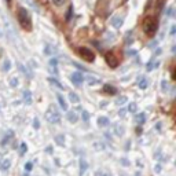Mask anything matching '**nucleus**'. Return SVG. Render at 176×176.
<instances>
[{"mask_svg":"<svg viewBox=\"0 0 176 176\" xmlns=\"http://www.w3.org/2000/svg\"><path fill=\"white\" fill-rule=\"evenodd\" d=\"M69 99H70V102H73V103H77L78 100H80L78 95L74 94V92H69Z\"/></svg>","mask_w":176,"mask_h":176,"instance_id":"21","label":"nucleus"},{"mask_svg":"<svg viewBox=\"0 0 176 176\" xmlns=\"http://www.w3.org/2000/svg\"><path fill=\"white\" fill-rule=\"evenodd\" d=\"M10 85H11V87H17V85H18V78L13 77L11 80H10Z\"/></svg>","mask_w":176,"mask_h":176,"instance_id":"31","label":"nucleus"},{"mask_svg":"<svg viewBox=\"0 0 176 176\" xmlns=\"http://www.w3.org/2000/svg\"><path fill=\"white\" fill-rule=\"evenodd\" d=\"M87 168H88L87 161H85L84 158H81V160H80V176L84 175V172L87 171Z\"/></svg>","mask_w":176,"mask_h":176,"instance_id":"13","label":"nucleus"},{"mask_svg":"<svg viewBox=\"0 0 176 176\" xmlns=\"http://www.w3.org/2000/svg\"><path fill=\"white\" fill-rule=\"evenodd\" d=\"M175 32H176V26H172V29H171V35L173 36V35H175Z\"/></svg>","mask_w":176,"mask_h":176,"instance_id":"42","label":"nucleus"},{"mask_svg":"<svg viewBox=\"0 0 176 176\" xmlns=\"http://www.w3.org/2000/svg\"><path fill=\"white\" fill-rule=\"evenodd\" d=\"M37 2H43V0H37Z\"/></svg>","mask_w":176,"mask_h":176,"instance_id":"47","label":"nucleus"},{"mask_svg":"<svg viewBox=\"0 0 176 176\" xmlns=\"http://www.w3.org/2000/svg\"><path fill=\"white\" fill-rule=\"evenodd\" d=\"M116 134L117 135H123L124 134V127H121V125H116Z\"/></svg>","mask_w":176,"mask_h":176,"instance_id":"28","label":"nucleus"},{"mask_svg":"<svg viewBox=\"0 0 176 176\" xmlns=\"http://www.w3.org/2000/svg\"><path fill=\"white\" fill-rule=\"evenodd\" d=\"M132 41H134V35H132V32H128L127 36H125V44L131 45Z\"/></svg>","mask_w":176,"mask_h":176,"instance_id":"18","label":"nucleus"},{"mask_svg":"<svg viewBox=\"0 0 176 176\" xmlns=\"http://www.w3.org/2000/svg\"><path fill=\"white\" fill-rule=\"evenodd\" d=\"M33 127H35L36 129H39V127H40V123H39L37 118H35V121H33Z\"/></svg>","mask_w":176,"mask_h":176,"instance_id":"37","label":"nucleus"},{"mask_svg":"<svg viewBox=\"0 0 176 176\" xmlns=\"http://www.w3.org/2000/svg\"><path fill=\"white\" fill-rule=\"evenodd\" d=\"M87 83L88 84H96V83H99V78H94V77H87Z\"/></svg>","mask_w":176,"mask_h":176,"instance_id":"27","label":"nucleus"},{"mask_svg":"<svg viewBox=\"0 0 176 176\" xmlns=\"http://www.w3.org/2000/svg\"><path fill=\"white\" fill-rule=\"evenodd\" d=\"M70 80L76 87H80V85L83 84V81H84V77H83V74L80 73V72H74V73L70 74Z\"/></svg>","mask_w":176,"mask_h":176,"instance_id":"6","label":"nucleus"},{"mask_svg":"<svg viewBox=\"0 0 176 176\" xmlns=\"http://www.w3.org/2000/svg\"><path fill=\"white\" fill-rule=\"evenodd\" d=\"M10 2H11V0H7V4H10Z\"/></svg>","mask_w":176,"mask_h":176,"instance_id":"46","label":"nucleus"},{"mask_svg":"<svg viewBox=\"0 0 176 176\" xmlns=\"http://www.w3.org/2000/svg\"><path fill=\"white\" fill-rule=\"evenodd\" d=\"M24 102L26 103V105H30L32 103V94L29 91H24Z\"/></svg>","mask_w":176,"mask_h":176,"instance_id":"16","label":"nucleus"},{"mask_svg":"<svg viewBox=\"0 0 176 176\" xmlns=\"http://www.w3.org/2000/svg\"><path fill=\"white\" fill-rule=\"evenodd\" d=\"M103 92L107 95H116L117 94V88H114L113 85H109V84H106L105 87H103Z\"/></svg>","mask_w":176,"mask_h":176,"instance_id":"8","label":"nucleus"},{"mask_svg":"<svg viewBox=\"0 0 176 176\" xmlns=\"http://www.w3.org/2000/svg\"><path fill=\"white\" fill-rule=\"evenodd\" d=\"M48 81L51 83L52 85H55V87L58 88V89H65V87H63L62 84H61V83H59L58 80H56V78H54V77H48Z\"/></svg>","mask_w":176,"mask_h":176,"instance_id":"15","label":"nucleus"},{"mask_svg":"<svg viewBox=\"0 0 176 176\" xmlns=\"http://www.w3.org/2000/svg\"><path fill=\"white\" fill-rule=\"evenodd\" d=\"M109 124H110V121H109V118L107 117H99L98 118V125L99 127H107Z\"/></svg>","mask_w":176,"mask_h":176,"instance_id":"14","label":"nucleus"},{"mask_svg":"<svg viewBox=\"0 0 176 176\" xmlns=\"http://www.w3.org/2000/svg\"><path fill=\"white\" fill-rule=\"evenodd\" d=\"M135 121H136V123H138L139 125L145 124V121H146V114H145V113H139V114H136V116H135Z\"/></svg>","mask_w":176,"mask_h":176,"instance_id":"12","label":"nucleus"},{"mask_svg":"<svg viewBox=\"0 0 176 176\" xmlns=\"http://www.w3.org/2000/svg\"><path fill=\"white\" fill-rule=\"evenodd\" d=\"M156 171H157V172L161 171V167H160V165H157V167H156Z\"/></svg>","mask_w":176,"mask_h":176,"instance_id":"44","label":"nucleus"},{"mask_svg":"<svg viewBox=\"0 0 176 176\" xmlns=\"http://www.w3.org/2000/svg\"><path fill=\"white\" fill-rule=\"evenodd\" d=\"M50 65H55V66H56V65H58V61H56L55 58H52L51 61H50Z\"/></svg>","mask_w":176,"mask_h":176,"instance_id":"40","label":"nucleus"},{"mask_svg":"<svg viewBox=\"0 0 176 176\" xmlns=\"http://www.w3.org/2000/svg\"><path fill=\"white\" fill-rule=\"evenodd\" d=\"M18 21H19V25L22 26V29L30 32L32 30V19L29 15V11L26 8H22L21 7L18 10Z\"/></svg>","mask_w":176,"mask_h":176,"instance_id":"2","label":"nucleus"},{"mask_svg":"<svg viewBox=\"0 0 176 176\" xmlns=\"http://www.w3.org/2000/svg\"><path fill=\"white\" fill-rule=\"evenodd\" d=\"M77 52H78V55H80L84 61H87V62H94V59H95L94 52H92L91 50H88L87 47H78Z\"/></svg>","mask_w":176,"mask_h":176,"instance_id":"4","label":"nucleus"},{"mask_svg":"<svg viewBox=\"0 0 176 176\" xmlns=\"http://www.w3.org/2000/svg\"><path fill=\"white\" fill-rule=\"evenodd\" d=\"M121 164H124V167H128L129 165V161L127 158H121Z\"/></svg>","mask_w":176,"mask_h":176,"instance_id":"39","label":"nucleus"},{"mask_svg":"<svg viewBox=\"0 0 176 176\" xmlns=\"http://www.w3.org/2000/svg\"><path fill=\"white\" fill-rule=\"evenodd\" d=\"M32 168H33V164H32V163H26V164H25V169H26L28 172L32 171Z\"/></svg>","mask_w":176,"mask_h":176,"instance_id":"35","label":"nucleus"},{"mask_svg":"<svg viewBox=\"0 0 176 176\" xmlns=\"http://www.w3.org/2000/svg\"><path fill=\"white\" fill-rule=\"evenodd\" d=\"M45 120L51 124H58L61 121V114H59L58 110H56L55 106L51 105L48 107V110L45 112Z\"/></svg>","mask_w":176,"mask_h":176,"instance_id":"3","label":"nucleus"},{"mask_svg":"<svg viewBox=\"0 0 176 176\" xmlns=\"http://www.w3.org/2000/svg\"><path fill=\"white\" fill-rule=\"evenodd\" d=\"M76 67H77V69H80V70H83V72L85 70V67H83L81 65H78V63H76Z\"/></svg>","mask_w":176,"mask_h":176,"instance_id":"41","label":"nucleus"},{"mask_svg":"<svg viewBox=\"0 0 176 176\" xmlns=\"http://www.w3.org/2000/svg\"><path fill=\"white\" fill-rule=\"evenodd\" d=\"M66 117H67V120L70 121L72 124H74V123H77V120H78V117H77V114L73 112V110H69V112H66Z\"/></svg>","mask_w":176,"mask_h":176,"instance_id":"10","label":"nucleus"},{"mask_svg":"<svg viewBox=\"0 0 176 176\" xmlns=\"http://www.w3.org/2000/svg\"><path fill=\"white\" fill-rule=\"evenodd\" d=\"M52 3H54V4H55L56 7H61V6L65 4V0H52Z\"/></svg>","mask_w":176,"mask_h":176,"instance_id":"33","label":"nucleus"},{"mask_svg":"<svg viewBox=\"0 0 176 176\" xmlns=\"http://www.w3.org/2000/svg\"><path fill=\"white\" fill-rule=\"evenodd\" d=\"M110 24H112L114 28H117V29H118V28H121V25H123V18L117 17V15L113 17L112 19H110Z\"/></svg>","mask_w":176,"mask_h":176,"instance_id":"7","label":"nucleus"},{"mask_svg":"<svg viewBox=\"0 0 176 176\" xmlns=\"http://www.w3.org/2000/svg\"><path fill=\"white\" fill-rule=\"evenodd\" d=\"M83 120H84L85 123H88V120H89V114H88V112H85V110H83Z\"/></svg>","mask_w":176,"mask_h":176,"instance_id":"32","label":"nucleus"},{"mask_svg":"<svg viewBox=\"0 0 176 176\" xmlns=\"http://www.w3.org/2000/svg\"><path fill=\"white\" fill-rule=\"evenodd\" d=\"M72 15H73V7H69V10H67V14H66V21H69L70 18H72Z\"/></svg>","mask_w":176,"mask_h":176,"instance_id":"29","label":"nucleus"},{"mask_svg":"<svg viewBox=\"0 0 176 176\" xmlns=\"http://www.w3.org/2000/svg\"><path fill=\"white\" fill-rule=\"evenodd\" d=\"M26 152H28V146H26V143H25V142H22V143L19 145V153L24 156V154L26 153Z\"/></svg>","mask_w":176,"mask_h":176,"instance_id":"23","label":"nucleus"},{"mask_svg":"<svg viewBox=\"0 0 176 176\" xmlns=\"http://www.w3.org/2000/svg\"><path fill=\"white\" fill-rule=\"evenodd\" d=\"M121 176H127V175H121Z\"/></svg>","mask_w":176,"mask_h":176,"instance_id":"48","label":"nucleus"},{"mask_svg":"<svg viewBox=\"0 0 176 176\" xmlns=\"http://www.w3.org/2000/svg\"><path fill=\"white\" fill-rule=\"evenodd\" d=\"M0 35H2V32H0Z\"/></svg>","mask_w":176,"mask_h":176,"instance_id":"49","label":"nucleus"},{"mask_svg":"<svg viewBox=\"0 0 176 176\" xmlns=\"http://www.w3.org/2000/svg\"><path fill=\"white\" fill-rule=\"evenodd\" d=\"M18 69H19L21 72H22V73H24V74H25V76H26L28 78H30V77H32V74H30V73H29V72H28L26 69H25V66H24V65H21V63H19V65H18Z\"/></svg>","mask_w":176,"mask_h":176,"instance_id":"22","label":"nucleus"},{"mask_svg":"<svg viewBox=\"0 0 176 176\" xmlns=\"http://www.w3.org/2000/svg\"><path fill=\"white\" fill-rule=\"evenodd\" d=\"M10 67H11V63H10V61H4V62H3V70L8 72Z\"/></svg>","mask_w":176,"mask_h":176,"instance_id":"25","label":"nucleus"},{"mask_svg":"<svg viewBox=\"0 0 176 176\" xmlns=\"http://www.w3.org/2000/svg\"><path fill=\"white\" fill-rule=\"evenodd\" d=\"M94 45H95V47H96V48H99V50H100V45L98 44V43H94Z\"/></svg>","mask_w":176,"mask_h":176,"instance_id":"45","label":"nucleus"},{"mask_svg":"<svg viewBox=\"0 0 176 176\" xmlns=\"http://www.w3.org/2000/svg\"><path fill=\"white\" fill-rule=\"evenodd\" d=\"M142 28H143V32H145L147 36H154V33L158 29V21L154 17H146L145 19H143Z\"/></svg>","mask_w":176,"mask_h":176,"instance_id":"1","label":"nucleus"},{"mask_svg":"<svg viewBox=\"0 0 176 176\" xmlns=\"http://www.w3.org/2000/svg\"><path fill=\"white\" fill-rule=\"evenodd\" d=\"M56 52V48L54 47V45H51V44H45L44 45V55H54V54Z\"/></svg>","mask_w":176,"mask_h":176,"instance_id":"9","label":"nucleus"},{"mask_svg":"<svg viewBox=\"0 0 176 176\" xmlns=\"http://www.w3.org/2000/svg\"><path fill=\"white\" fill-rule=\"evenodd\" d=\"M161 87H163V91H167V89H168V83L165 80H163V81H161Z\"/></svg>","mask_w":176,"mask_h":176,"instance_id":"36","label":"nucleus"},{"mask_svg":"<svg viewBox=\"0 0 176 176\" xmlns=\"http://www.w3.org/2000/svg\"><path fill=\"white\" fill-rule=\"evenodd\" d=\"M125 102H127V98H125V96H121V98H118V99L116 100L117 105H124Z\"/></svg>","mask_w":176,"mask_h":176,"instance_id":"30","label":"nucleus"},{"mask_svg":"<svg viewBox=\"0 0 176 176\" xmlns=\"http://www.w3.org/2000/svg\"><path fill=\"white\" fill-rule=\"evenodd\" d=\"M147 85H149V80H147L146 77H142L141 80H139V88H141V89H146Z\"/></svg>","mask_w":176,"mask_h":176,"instance_id":"17","label":"nucleus"},{"mask_svg":"<svg viewBox=\"0 0 176 176\" xmlns=\"http://www.w3.org/2000/svg\"><path fill=\"white\" fill-rule=\"evenodd\" d=\"M167 14L169 17H173V7H169V8H168V11H167Z\"/></svg>","mask_w":176,"mask_h":176,"instance_id":"38","label":"nucleus"},{"mask_svg":"<svg viewBox=\"0 0 176 176\" xmlns=\"http://www.w3.org/2000/svg\"><path fill=\"white\" fill-rule=\"evenodd\" d=\"M158 63H160V62H156V63L152 62V63H149V66H147V70H149V72L153 70V67H157V65H158Z\"/></svg>","mask_w":176,"mask_h":176,"instance_id":"34","label":"nucleus"},{"mask_svg":"<svg viewBox=\"0 0 176 176\" xmlns=\"http://www.w3.org/2000/svg\"><path fill=\"white\" fill-rule=\"evenodd\" d=\"M136 110H138V105H136V103H131V105L128 106V112L136 113Z\"/></svg>","mask_w":176,"mask_h":176,"instance_id":"24","label":"nucleus"},{"mask_svg":"<svg viewBox=\"0 0 176 176\" xmlns=\"http://www.w3.org/2000/svg\"><path fill=\"white\" fill-rule=\"evenodd\" d=\"M10 165H11V161H10V160H4L2 164H0V169H2V171H7L10 168Z\"/></svg>","mask_w":176,"mask_h":176,"instance_id":"19","label":"nucleus"},{"mask_svg":"<svg viewBox=\"0 0 176 176\" xmlns=\"http://www.w3.org/2000/svg\"><path fill=\"white\" fill-rule=\"evenodd\" d=\"M56 98H58V102H59V105H61V107H62V110H65L66 112L67 110V103H66V100H65V98L61 94H58L56 95Z\"/></svg>","mask_w":176,"mask_h":176,"instance_id":"11","label":"nucleus"},{"mask_svg":"<svg viewBox=\"0 0 176 176\" xmlns=\"http://www.w3.org/2000/svg\"><path fill=\"white\" fill-rule=\"evenodd\" d=\"M124 114H125V109H121L120 110V116H124Z\"/></svg>","mask_w":176,"mask_h":176,"instance_id":"43","label":"nucleus"},{"mask_svg":"<svg viewBox=\"0 0 176 176\" xmlns=\"http://www.w3.org/2000/svg\"><path fill=\"white\" fill-rule=\"evenodd\" d=\"M105 59H106V63L109 65L110 67H117L118 66V59L116 58V55H114V52L112 51H109V52H106L105 54Z\"/></svg>","mask_w":176,"mask_h":176,"instance_id":"5","label":"nucleus"},{"mask_svg":"<svg viewBox=\"0 0 176 176\" xmlns=\"http://www.w3.org/2000/svg\"><path fill=\"white\" fill-rule=\"evenodd\" d=\"M48 70L51 72L52 74H58V67H56L55 65H50V66H48Z\"/></svg>","mask_w":176,"mask_h":176,"instance_id":"26","label":"nucleus"},{"mask_svg":"<svg viewBox=\"0 0 176 176\" xmlns=\"http://www.w3.org/2000/svg\"><path fill=\"white\" fill-rule=\"evenodd\" d=\"M54 139H55V143H58L59 146H63L65 145V136L63 135H56Z\"/></svg>","mask_w":176,"mask_h":176,"instance_id":"20","label":"nucleus"}]
</instances>
